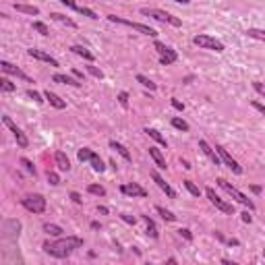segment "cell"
<instances>
[{
	"label": "cell",
	"instance_id": "obj_1",
	"mask_svg": "<svg viewBox=\"0 0 265 265\" xmlns=\"http://www.w3.org/2000/svg\"><path fill=\"white\" fill-rule=\"evenodd\" d=\"M81 247H83V238L79 236H66V238L56 236V240H46L44 251L50 257H54V259H66L73 251H77Z\"/></svg>",
	"mask_w": 265,
	"mask_h": 265
},
{
	"label": "cell",
	"instance_id": "obj_2",
	"mask_svg": "<svg viewBox=\"0 0 265 265\" xmlns=\"http://www.w3.org/2000/svg\"><path fill=\"white\" fill-rule=\"evenodd\" d=\"M106 19L110 21V23H118V25H124V27H131V29H135L137 33H141V35H147V37H158V31H155L153 27H149V25H143V23L129 21V19L116 17V15H108Z\"/></svg>",
	"mask_w": 265,
	"mask_h": 265
},
{
	"label": "cell",
	"instance_id": "obj_3",
	"mask_svg": "<svg viewBox=\"0 0 265 265\" xmlns=\"http://www.w3.org/2000/svg\"><path fill=\"white\" fill-rule=\"evenodd\" d=\"M217 184H220L222 186V189L226 191V193H228L230 195V197L232 199H234L236 201V203H240V205H245L247 209H248V212H255V203H253V201L251 199H248L247 197V195L245 193H240L238 189H236V186H232L228 181H226V178H217Z\"/></svg>",
	"mask_w": 265,
	"mask_h": 265
},
{
	"label": "cell",
	"instance_id": "obj_4",
	"mask_svg": "<svg viewBox=\"0 0 265 265\" xmlns=\"http://www.w3.org/2000/svg\"><path fill=\"white\" fill-rule=\"evenodd\" d=\"M139 13H141L143 17H151V19L160 21V23H168V25H172V27H181L182 25V21L178 19V17H172L170 13L162 11V9H149V6H143Z\"/></svg>",
	"mask_w": 265,
	"mask_h": 265
},
{
	"label": "cell",
	"instance_id": "obj_5",
	"mask_svg": "<svg viewBox=\"0 0 265 265\" xmlns=\"http://www.w3.org/2000/svg\"><path fill=\"white\" fill-rule=\"evenodd\" d=\"M77 160H79V162H89L91 168H93V172H104V170H106L104 160L99 158V153L89 149V147H83V149L77 151Z\"/></svg>",
	"mask_w": 265,
	"mask_h": 265
},
{
	"label": "cell",
	"instance_id": "obj_6",
	"mask_svg": "<svg viewBox=\"0 0 265 265\" xmlns=\"http://www.w3.org/2000/svg\"><path fill=\"white\" fill-rule=\"evenodd\" d=\"M21 205L27 209L31 214H44L46 212V197L40 193H33V195H27L25 199H21Z\"/></svg>",
	"mask_w": 265,
	"mask_h": 265
},
{
	"label": "cell",
	"instance_id": "obj_7",
	"mask_svg": "<svg viewBox=\"0 0 265 265\" xmlns=\"http://www.w3.org/2000/svg\"><path fill=\"white\" fill-rule=\"evenodd\" d=\"M193 44L197 46L201 50H212V52H224V44L220 40H215V37L207 35V33H199L193 37Z\"/></svg>",
	"mask_w": 265,
	"mask_h": 265
},
{
	"label": "cell",
	"instance_id": "obj_8",
	"mask_svg": "<svg viewBox=\"0 0 265 265\" xmlns=\"http://www.w3.org/2000/svg\"><path fill=\"white\" fill-rule=\"evenodd\" d=\"M205 195H207V199H209V203H212L215 209H220L222 214L226 215H234V207H232V203H228V201H224L220 195H215V191L212 189V186H207L205 189Z\"/></svg>",
	"mask_w": 265,
	"mask_h": 265
},
{
	"label": "cell",
	"instance_id": "obj_9",
	"mask_svg": "<svg viewBox=\"0 0 265 265\" xmlns=\"http://www.w3.org/2000/svg\"><path fill=\"white\" fill-rule=\"evenodd\" d=\"M2 124L13 132V137H15V141H17L19 147H23V149H25V147H29V139H27V135L11 120V116H2Z\"/></svg>",
	"mask_w": 265,
	"mask_h": 265
},
{
	"label": "cell",
	"instance_id": "obj_10",
	"mask_svg": "<svg viewBox=\"0 0 265 265\" xmlns=\"http://www.w3.org/2000/svg\"><path fill=\"white\" fill-rule=\"evenodd\" d=\"M215 151L217 153H220V158H222V164H224V166L226 168H230L232 170V172H234V174H243V166H240V164L234 160V158H232V155L228 153V149H224V147L222 145H215Z\"/></svg>",
	"mask_w": 265,
	"mask_h": 265
},
{
	"label": "cell",
	"instance_id": "obj_11",
	"mask_svg": "<svg viewBox=\"0 0 265 265\" xmlns=\"http://www.w3.org/2000/svg\"><path fill=\"white\" fill-rule=\"evenodd\" d=\"M120 193L127 195V197H132V199H145L147 197V191L143 189L141 184H137V182H124V184H120Z\"/></svg>",
	"mask_w": 265,
	"mask_h": 265
},
{
	"label": "cell",
	"instance_id": "obj_12",
	"mask_svg": "<svg viewBox=\"0 0 265 265\" xmlns=\"http://www.w3.org/2000/svg\"><path fill=\"white\" fill-rule=\"evenodd\" d=\"M0 68H2V73L4 75H13V77H17V79H21V81H27V83H33V79L27 75V73H23L19 66H15V65H11L9 60H0Z\"/></svg>",
	"mask_w": 265,
	"mask_h": 265
},
{
	"label": "cell",
	"instance_id": "obj_13",
	"mask_svg": "<svg viewBox=\"0 0 265 265\" xmlns=\"http://www.w3.org/2000/svg\"><path fill=\"white\" fill-rule=\"evenodd\" d=\"M27 54H29L31 58H35V60L48 62V65H50V66H54V68H56V66H60V65H58V60L54 58V56H50L48 52H44V50H37V48H29V50H27Z\"/></svg>",
	"mask_w": 265,
	"mask_h": 265
},
{
	"label": "cell",
	"instance_id": "obj_14",
	"mask_svg": "<svg viewBox=\"0 0 265 265\" xmlns=\"http://www.w3.org/2000/svg\"><path fill=\"white\" fill-rule=\"evenodd\" d=\"M199 149L203 151V153L207 155V158L214 162V166H220V164H222L220 153H217V151H215V147H212V145H209V143L205 141V139H201V141H199Z\"/></svg>",
	"mask_w": 265,
	"mask_h": 265
},
{
	"label": "cell",
	"instance_id": "obj_15",
	"mask_svg": "<svg viewBox=\"0 0 265 265\" xmlns=\"http://www.w3.org/2000/svg\"><path fill=\"white\" fill-rule=\"evenodd\" d=\"M151 178H153V182L158 184V189H160V191H164V193H166L170 199H176V191H174L172 186H170V184H168L166 181H164V178H162V176H160L158 172H155V170L151 172Z\"/></svg>",
	"mask_w": 265,
	"mask_h": 265
},
{
	"label": "cell",
	"instance_id": "obj_16",
	"mask_svg": "<svg viewBox=\"0 0 265 265\" xmlns=\"http://www.w3.org/2000/svg\"><path fill=\"white\" fill-rule=\"evenodd\" d=\"M44 98H46V102H48L52 108H56V110H65V108H66V102H65V99H62L60 96H56L54 91H50V89L44 91Z\"/></svg>",
	"mask_w": 265,
	"mask_h": 265
},
{
	"label": "cell",
	"instance_id": "obj_17",
	"mask_svg": "<svg viewBox=\"0 0 265 265\" xmlns=\"http://www.w3.org/2000/svg\"><path fill=\"white\" fill-rule=\"evenodd\" d=\"M52 81H54V83H60V85H71V87H81V85H83V81H79L77 77L60 75V73L54 75V77H52Z\"/></svg>",
	"mask_w": 265,
	"mask_h": 265
},
{
	"label": "cell",
	"instance_id": "obj_18",
	"mask_svg": "<svg viewBox=\"0 0 265 265\" xmlns=\"http://www.w3.org/2000/svg\"><path fill=\"white\" fill-rule=\"evenodd\" d=\"M176 60H178V54H176L174 48H170V46L160 54V65L162 66H170V65H174Z\"/></svg>",
	"mask_w": 265,
	"mask_h": 265
},
{
	"label": "cell",
	"instance_id": "obj_19",
	"mask_svg": "<svg viewBox=\"0 0 265 265\" xmlns=\"http://www.w3.org/2000/svg\"><path fill=\"white\" fill-rule=\"evenodd\" d=\"M54 162H56V166H58L60 172H68V170H71V160L66 158L65 151H56V153H54Z\"/></svg>",
	"mask_w": 265,
	"mask_h": 265
},
{
	"label": "cell",
	"instance_id": "obj_20",
	"mask_svg": "<svg viewBox=\"0 0 265 265\" xmlns=\"http://www.w3.org/2000/svg\"><path fill=\"white\" fill-rule=\"evenodd\" d=\"M149 158L155 162V166H158L160 170H166L168 164H166V158H164L162 149H158V147H149Z\"/></svg>",
	"mask_w": 265,
	"mask_h": 265
},
{
	"label": "cell",
	"instance_id": "obj_21",
	"mask_svg": "<svg viewBox=\"0 0 265 265\" xmlns=\"http://www.w3.org/2000/svg\"><path fill=\"white\" fill-rule=\"evenodd\" d=\"M71 52H73V54H77V56H81L83 60H87V62H93V60H96V54L89 52L87 48H85V46L75 44V46H71Z\"/></svg>",
	"mask_w": 265,
	"mask_h": 265
},
{
	"label": "cell",
	"instance_id": "obj_22",
	"mask_svg": "<svg viewBox=\"0 0 265 265\" xmlns=\"http://www.w3.org/2000/svg\"><path fill=\"white\" fill-rule=\"evenodd\" d=\"M50 19L56 21V23H62V25H66V27H71V29H77V23L73 19H68L66 15H62V13H50Z\"/></svg>",
	"mask_w": 265,
	"mask_h": 265
},
{
	"label": "cell",
	"instance_id": "obj_23",
	"mask_svg": "<svg viewBox=\"0 0 265 265\" xmlns=\"http://www.w3.org/2000/svg\"><path fill=\"white\" fill-rule=\"evenodd\" d=\"M143 132H145V135H149V137L153 139L155 143H160V145H164V147H168L166 137H164V135H162V132H160L158 129H149V127H147V129H143Z\"/></svg>",
	"mask_w": 265,
	"mask_h": 265
},
{
	"label": "cell",
	"instance_id": "obj_24",
	"mask_svg": "<svg viewBox=\"0 0 265 265\" xmlns=\"http://www.w3.org/2000/svg\"><path fill=\"white\" fill-rule=\"evenodd\" d=\"M141 217H143V222L147 224V230H145V232H147V236H149V238H153V240H155V238H158V236H160V232H158V226H155V222L151 220V217H149V215H141Z\"/></svg>",
	"mask_w": 265,
	"mask_h": 265
},
{
	"label": "cell",
	"instance_id": "obj_25",
	"mask_svg": "<svg viewBox=\"0 0 265 265\" xmlns=\"http://www.w3.org/2000/svg\"><path fill=\"white\" fill-rule=\"evenodd\" d=\"M42 230L46 232V234H50V236H62V230L60 226H56V224H50V222H46L44 226H42Z\"/></svg>",
	"mask_w": 265,
	"mask_h": 265
},
{
	"label": "cell",
	"instance_id": "obj_26",
	"mask_svg": "<svg viewBox=\"0 0 265 265\" xmlns=\"http://www.w3.org/2000/svg\"><path fill=\"white\" fill-rule=\"evenodd\" d=\"M15 11L25 13V15H33V17L40 15V9H37V6H31V4H15Z\"/></svg>",
	"mask_w": 265,
	"mask_h": 265
},
{
	"label": "cell",
	"instance_id": "obj_27",
	"mask_svg": "<svg viewBox=\"0 0 265 265\" xmlns=\"http://www.w3.org/2000/svg\"><path fill=\"white\" fill-rule=\"evenodd\" d=\"M245 33L248 35V37H253V40H257V42H263L265 44V29H257V27H248Z\"/></svg>",
	"mask_w": 265,
	"mask_h": 265
},
{
	"label": "cell",
	"instance_id": "obj_28",
	"mask_svg": "<svg viewBox=\"0 0 265 265\" xmlns=\"http://www.w3.org/2000/svg\"><path fill=\"white\" fill-rule=\"evenodd\" d=\"M110 149H116V151H118V153L122 155L124 160H127V162H131V151H129L127 147L122 145V143H118V141H110Z\"/></svg>",
	"mask_w": 265,
	"mask_h": 265
},
{
	"label": "cell",
	"instance_id": "obj_29",
	"mask_svg": "<svg viewBox=\"0 0 265 265\" xmlns=\"http://www.w3.org/2000/svg\"><path fill=\"white\" fill-rule=\"evenodd\" d=\"M155 212H158L162 215V220H166V222H176V215L170 212V209L166 207H162V205H155Z\"/></svg>",
	"mask_w": 265,
	"mask_h": 265
},
{
	"label": "cell",
	"instance_id": "obj_30",
	"mask_svg": "<svg viewBox=\"0 0 265 265\" xmlns=\"http://www.w3.org/2000/svg\"><path fill=\"white\" fill-rule=\"evenodd\" d=\"M135 79H137V83H141L145 89H149V91H155V89H158V85H155V83H153L151 79H147L145 75H137Z\"/></svg>",
	"mask_w": 265,
	"mask_h": 265
},
{
	"label": "cell",
	"instance_id": "obj_31",
	"mask_svg": "<svg viewBox=\"0 0 265 265\" xmlns=\"http://www.w3.org/2000/svg\"><path fill=\"white\" fill-rule=\"evenodd\" d=\"M0 89H2L4 93H13V91H17V85H15L11 79L2 77V79H0Z\"/></svg>",
	"mask_w": 265,
	"mask_h": 265
},
{
	"label": "cell",
	"instance_id": "obj_32",
	"mask_svg": "<svg viewBox=\"0 0 265 265\" xmlns=\"http://www.w3.org/2000/svg\"><path fill=\"white\" fill-rule=\"evenodd\" d=\"M87 193L89 195H96V197H106V189L102 184H89L87 186Z\"/></svg>",
	"mask_w": 265,
	"mask_h": 265
},
{
	"label": "cell",
	"instance_id": "obj_33",
	"mask_svg": "<svg viewBox=\"0 0 265 265\" xmlns=\"http://www.w3.org/2000/svg\"><path fill=\"white\" fill-rule=\"evenodd\" d=\"M182 184H184V189L193 195V197H199V195H201V189L193 181H182Z\"/></svg>",
	"mask_w": 265,
	"mask_h": 265
},
{
	"label": "cell",
	"instance_id": "obj_34",
	"mask_svg": "<svg viewBox=\"0 0 265 265\" xmlns=\"http://www.w3.org/2000/svg\"><path fill=\"white\" fill-rule=\"evenodd\" d=\"M172 127L178 129V131H182V132H189V122L182 120V118H178V116H174V118H172Z\"/></svg>",
	"mask_w": 265,
	"mask_h": 265
},
{
	"label": "cell",
	"instance_id": "obj_35",
	"mask_svg": "<svg viewBox=\"0 0 265 265\" xmlns=\"http://www.w3.org/2000/svg\"><path fill=\"white\" fill-rule=\"evenodd\" d=\"M33 31H37L40 35H50V29H48V25L46 23H42V21H33Z\"/></svg>",
	"mask_w": 265,
	"mask_h": 265
},
{
	"label": "cell",
	"instance_id": "obj_36",
	"mask_svg": "<svg viewBox=\"0 0 265 265\" xmlns=\"http://www.w3.org/2000/svg\"><path fill=\"white\" fill-rule=\"evenodd\" d=\"M27 98H31V99H33V102H37V104H44V102H46L44 93L35 91V89H27Z\"/></svg>",
	"mask_w": 265,
	"mask_h": 265
},
{
	"label": "cell",
	"instance_id": "obj_37",
	"mask_svg": "<svg viewBox=\"0 0 265 265\" xmlns=\"http://www.w3.org/2000/svg\"><path fill=\"white\" fill-rule=\"evenodd\" d=\"M21 166H23V168H25V170H27V172H29V174H33V176H37V172H35V166H33V164H31V162H29L27 158H21Z\"/></svg>",
	"mask_w": 265,
	"mask_h": 265
},
{
	"label": "cell",
	"instance_id": "obj_38",
	"mask_svg": "<svg viewBox=\"0 0 265 265\" xmlns=\"http://www.w3.org/2000/svg\"><path fill=\"white\" fill-rule=\"evenodd\" d=\"M87 73H89L91 77H96V79H104V73L99 71L98 66H93V65H89V66H87Z\"/></svg>",
	"mask_w": 265,
	"mask_h": 265
},
{
	"label": "cell",
	"instance_id": "obj_39",
	"mask_svg": "<svg viewBox=\"0 0 265 265\" xmlns=\"http://www.w3.org/2000/svg\"><path fill=\"white\" fill-rule=\"evenodd\" d=\"M118 104H120L122 108H129V93H127V91H120V93H118Z\"/></svg>",
	"mask_w": 265,
	"mask_h": 265
},
{
	"label": "cell",
	"instance_id": "obj_40",
	"mask_svg": "<svg viewBox=\"0 0 265 265\" xmlns=\"http://www.w3.org/2000/svg\"><path fill=\"white\" fill-rule=\"evenodd\" d=\"M253 89H255L257 93H259L261 98H265V83H261V81H255V83H253Z\"/></svg>",
	"mask_w": 265,
	"mask_h": 265
},
{
	"label": "cell",
	"instance_id": "obj_41",
	"mask_svg": "<svg viewBox=\"0 0 265 265\" xmlns=\"http://www.w3.org/2000/svg\"><path fill=\"white\" fill-rule=\"evenodd\" d=\"M48 182H50L52 186H56V184H60V176H58L56 172H48Z\"/></svg>",
	"mask_w": 265,
	"mask_h": 265
},
{
	"label": "cell",
	"instance_id": "obj_42",
	"mask_svg": "<svg viewBox=\"0 0 265 265\" xmlns=\"http://www.w3.org/2000/svg\"><path fill=\"white\" fill-rule=\"evenodd\" d=\"M68 197L73 199V203H77V205H83V197L77 191H71V195H68Z\"/></svg>",
	"mask_w": 265,
	"mask_h": 265
},
{
	"label": "cell",
	"instance_id": "obj_43",
	"mask_svg": "<svg viewBox=\"0 0 265 265\" xmlns=\"http://www.w3.org/2000/svg\"><path fill=\"white\" fill-rule=\"evenodd\" d=\"M60 2H62V4H65V6H68V9H73L75 13H77V11H79V4H77V2H75V0H60Z\"/></svg>",
	"mask_w": 265,
	"mask_h": 265
},
{
	"label": "cell",
	"instance_id": "obj_44",
	"mask_svg": "<svg viewBox=\"0 0 265 265\" xmlns=\"http://www.w3.org/2000/svg\"><path fill=\"white\" fill-rule=\"evenodd\" d=\"M178 234H181L182 238H186V240H193V234H191V230H186V228H181V230H178Z\"/></svg>",
	"mask_w": 265,
	"mask_h": 265
},
{
	"label": "cell",
	"instance_id": "obj_45",
	"mask_svg": "<svg viewBox=\"0 0 265 265\" xmlns=\"http://www.w3.org/2000/svg\"><path fill=\"white\" fill-rule=\"evenodd\" d=\"M153 48H155V52H158V54H162L164 50L168 48V46H166V44H162V42H153Z\"/></svg>",
	"mask_w": 265,
	"mask_h": 265
},
{
	"label": "cell",
	"instance_id": "obj_46",
	"mask_svg": "<svg viewBox=\"0 0 265 265\" xmlns=\"http://www.w3.org/2000/svg\"><path fill=\"white\" fill-rule=\"evenodd\" d=\"M120 217H122V220H124V222H127V224H132V226H135V224H137V217H132V215H129V214H122Z\"/></svg>",
	"mask_w": 265,
	"mask_h": 265
},
{
	"label": "cell",
	"instance_id": "obj_47",
	"mask_svg": "<svg viewBox=\"0 0 265 265\" xmlns=\"http://www.w3.org/2000/svg\"><path fill=\"white\" fill-rule=\"evenodd\" d=\"M170 104H172V106L176 108V110H181V112L184 110V104H182V102H178V99H176V98H172V99H170Z\"/></svg>",
	"mask_w": 265,
	"mask_h": 265
},
{
	"label": "cell",
	"instance_id": "obj_48",
	"mask_svg": "<svg viewBox=\"0 0 265 265\" xmlns=\"http://www.w3.org/2000/svg\"><path fill=\"white\" fill-rule=\"evenodd\" d=\"M251 106L255 108V110H259V112L265 116V106H263V104H259V102H251Z\"/></svg>",
	"mask_w": 265,
	"mask_h": 265
},
{
	"label": "cell",
	"instance_id": "obj_49",
	"mask_svg": "<svg viewBox=\"0 0 265 265\" xmlns=\"http://www.w3.org/2000/svg\"><path fill=\"white\" fill-rule=\"evenodd\" d=\"M240 215H243V222H245V224H251V222H253V215L248 214V209H247L245 214H240Z\"/></svg>",
	"mask_w": 265,
	"mask_h": 265
},
{
	"label": "cell",
	"instance_id": "obj_50",
	"mask_svg": "<svg viewBox=\"0 0 265 265\" xmlns=\"http://www.w3.org/2000/svg\"><path fill=\"white\" fill-rule=\"evenodd\" d=\"M73 77H77V79H79V81H83V83H85V77H83V73H81V71H77V68H73Z\"/></svg>",
	"mask_w": 265,
	"mask_h": 265
},
{
	"label": "cell",
	"instance_id": "obj_51",
	"mask_svg": "<svg viewBox=\"0 0 265 265\" xmlns=\"http://www.w3.org/2000/svg\"><path fill=\"white\" fill-rule=\"evenodd\" d=\"M98 214H102V215H106V214H108V207H98Z\"/></svg>",
	"mask_w": 265,
	"mask_h": 265
},
{
	"label": "cell",
	"instance_id": "obj_52",
	"mask_svg": "<svg viewBox=\"0 0 265 265\" xmlns=\"http://www.w3.org/2000/svg\"><path fill=\"white\" fill-rule=\"evenodd\" d=\"M228 245H230V247H236V245H238V240H236V238H230V240H228Z\"/></svg>",
	"mask_w": 265,
	"mask_h": 265
},
{
	"label": "cell",
	"instance_id": "obj_53",
	"mask_svg": "<svg viewBox=\"0 0 265 265\" xmlns=\"http://www.w3.org/2000/svg\"><path fill=\"white\" fill-rule=\"evenodd\" d=\"M251 191H253V193H261V186H257V184H253V186H251Z\"/></svg>",
	"mask_w": 265,
	"mask_h": 265
},
{
	"label": "cell",
	"instance_id": "obj_54",
	"mask_svg": "<svg viewBox=\"0 0 265 265\" xmlns=\"http://www.w3.org/2000/svg\"><path fill=\"white\" fill-rule=\"evenodd\" d=\"M174 2H178V4H191V0H174Z\"/></svg>",
	"mask_w": 265,
	"mask_h": 265
},
{
	"label": "cell",
	"instance_id": "obj_55",
	"mask_svg": "<svg viewBox=\"0 0 265 265\" xmlns=\"http://www.w3.org/2000/svg\"><path fill=\"white\" fill-rule=\"evenodd\" d=\"M182 166H184L186 170H191V168H193V166H191V164H189V162H186V160H182Z\"/></svg>",
	"mask_w": 265,
	"mask_h": 265
},
{
	"label": "cell",
	"instance_id": "obj_56",
	"mask_svg": "<svg viewBox=\"0 0 265 265\" xmlns=\"http://www.w3.org/2000/svg\"><path fill=\"white\" fill-rule=\"evenodd\" d=\"M263 259H265V248H263Z\"/></svg>",
	"mask_w": 265,
	"mask_h": 265
}]
</instances>
